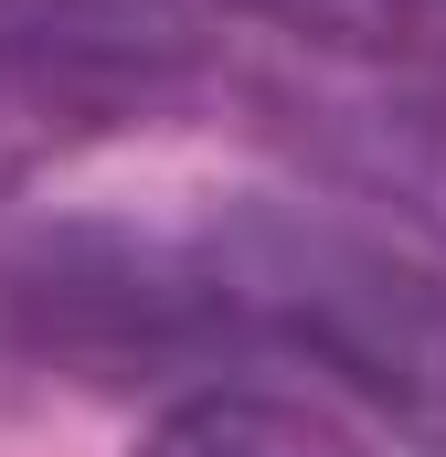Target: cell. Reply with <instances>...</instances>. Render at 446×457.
Instances as JSON below:
<instances>
[{
    "mask_svg": "<svg viewBox=\"0 0 446 457\" xmlns=\"http://www.w3.org/2000/svg\"><path fill=\"white\" fill-rule=\"evenodd\" d=\"M32 341L149 361V351H277L446 457V266L404 234L319 203H213L202 224H75L0 266Z\"/></svg>",
    "mask_w": 446,
    "mask_h": 457,
    "instance_id": "6da1fadb",
    "label": "cell"
},
{
    "mask_svg": "<svg viewBox=\"0 0 446 457\" xmlns=\"http://www.w3.org/2000/svg\"><path fill=\"white\" fill-rule=\"evenodd\" d=\"M298 149L415 245H446V64H330L287 96Z\"/></svg>",
    "mask_w": 446,
    "mask_h": 457,
    "instance_id": "7a4b0ae2",
    "label": "cell"
},
{
    "mask_svg": "<svg viewBox=\"0 0 446 457\" xmlns=\"http://www.w3.org/2000/svg\"><path fill=\"white\" fill-rule=\"evenodd\" d=\"M192 54H202L192 0H0V64L54 75L117 117L192 75Z\"/></svg>",
    "mask_w": 446,
    "mask_h": 457,
    "instance_id": "3957f363",
    "label": "cell"
},
{
    "mask_svg": "<svg viewBox=\"0 0 446 457\" xmlns=\"http://www.w3.org/2000/svg\"><path fill=\"white\" fill-rule=\"evenodd\" d=\"M138 457H361L340 436V415H319L309 394H266V383H202L181 394Z\"/></svg>",
    "mask_w": 446,
    "mask_h": 457,
    "instance_id": "277c9868",
    "label": "cell"
},
{
    "mask_svg": "<svg viewBox=\"0 0 446 457\" xmlns=\"http://www.w3.org/2000/svg\"><path fill=\"white\" fill-rule=\"evenodd\" d=\"M330 64H446V0H223Z\"/></svg>",
    "mask_w": 446,
    "mask_h": 457,
    "instance_id": "5b68a950",
    "label": "cell"
},
{
    "mask_svg": "<svg viewBox=\"0 0 446 457\" xmlns=\"http://www.w3.org/2000/svg\"><path fill=\"white\" fill-rule=\"evenodd\" d=\"M117 107L96 96H75V86H54V75H21V64H0V192H21L32 170H54L75 138H96Z\"/></svg>",
    "mask_w": 446,
    "mask_h": 457,
    "instance_id": "8992f818",
    "label": "cell"
}]
</instances>
